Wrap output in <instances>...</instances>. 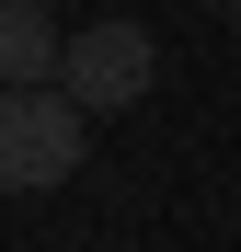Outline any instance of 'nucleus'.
I'll list each match as a JSON object with an SVG mask.
<instances>
[{
	"instance_id": "obj_2",
	"label": "nucleus",
	"mask_w": 241,
	"mask_h": 252,
	"mask_svg": "<svg viewBox=\"0 0 241 252\" xmlns=\"http://www.w3.org/2000/svg\"><path fill=\"white\" fill-rule=\"evenodd\" d=\"M149 80H161V46H149L138 23H80V34H69L58 92H69L80 115H127V103H149Z\"/></svg>"
},
{
	"instance_id": "obj_4",
	"label": "nucleus",
	"mask_w": 241,
	"mask_h": 252,
	"mask_svg": "<svg viewBox=\"0 0 241 252\" xmlns=\"http://www.w3.org/2000/svg\"><path fill=\"white\" fill-rule=\"evenodd\" d=\"M230 34H241V0H230Z\"/></svg>"
},
{
	"instance_id": "obj_1",
	"label": "nucleus",
	"mask_w": 241,
	"mask_h": 252,
	"mask_svg": "<svg viewBox=\"0 0 241 252\" xmlns=\"http://www.w3.org/2000/svg\"><path fill=\"white\" fill-rule=\"evenodd\" d=\"M80 160H92V115H80L58 80L0 103V184H12V195H58Z\"/></svg>"
},
{
	"instance_id": "obj_3",
	"label": "nucleus",
	"mask_w": 241,
	"mask_h": 252,
	"mask_svg": "<svg viewBox=\"0 0 241 252\" xmlns=\"http://www.w3.org/2000/svg\"><path fill=\"white\" fill-rule=\"evenodd\" d=\"M0 69H12V92H46L69 69V34H58L46 0H12V12H0Z\"/></svg>"
}]
</instances>
